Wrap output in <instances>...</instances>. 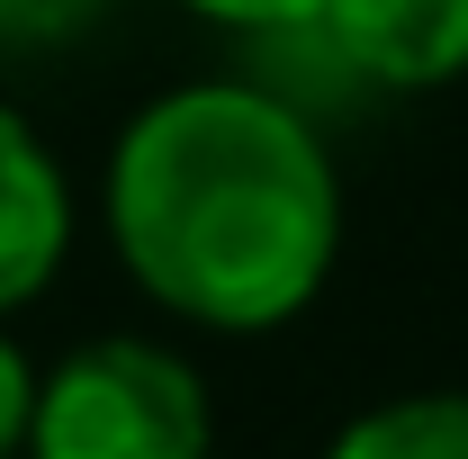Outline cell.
I'll list each match as a JSON object with an SVG mask.
<instances>
[{
	"mask_svg": "<svg viewBox=\"0 0 468 459\" xmlns=\"http://www.w3.org/2000/svg\"><path fill=\"white\" fill-rule=\"evenodd\" d=\"M109 243L126 280L198 334H280L343 252V180L297 100L180 81L109 154Z\"/></svg>",
	"mask_w": 468,
	"mask_h": 459,
	"instance_id": "obj_1",
	"label": "cell"
},
{
	"mask_svg": "<svg viewBox=\"0 0 468 459\" xmlns=\"http://www.w3.org/2000/svg\"><path fill=\"white\" fill-rule=\"evenodd\" d=\"M217 405L180 351L144 334H100L37 379L18 459H207Z\"/></svg>",
	"mask_w": 468,
	"mask_h": 459,
	"instance_id": "obj_2",
	"label": "cell"
},
{
	"mask_svg": "<svg viewBox=\"0 0 468 459\" xmlns=\"http://www.w3.org/2000/svg\"><path fill=\"white\" fill-rule=\"evenodd\" d=\"M297 27L378 91H441L468 72V0H315Z\"/></svg>",
	"mask_w": 468,
	"mask_h": 459,
	"instance_id": "obj_3",
	"label": "cell"
},
{
	"mask_svg": "<svg viewBox=\"0 0 468 459\" xmlns=\"http://www.w3.org/2000/svg\"><path fill=\"white\" fill-rule=\"evenodd\" d=\"M72 252V180L46 154V135L0 100V315L46 297Z\"/></svg>",
	"mask_w": 468,
	"mask_h": 459,
	"instance_id": "obj_4",
	"label": "cell"
},
{
	"mask_svg": "<svg viewBox=\"0 0 468 459\" xmlns=\"http://www.w3.org/2000/svg\"><path fill=\"white\" fill-rule=\"evenodd\" d=\"M324 459H468V397L432 388V397H388L351 414Z\"/></svg>",
	"mask_w": 468,
	"mask_h": 459,
	"instance_id": "obj_5",
	"label": "cell"
},
{
	"mask_svg": "<svg viewBox=\"0 0 468 459\" xmlns=\"http://www.w3.org/2000/svg\"><path fill=\"white\" fill-rule=\"evenodd\" d=\"M109 0H0V55H46V46H72Z\"/></svg>",
	"mask_w": 468,
	"mask_h": 459,
	"instance_id": "obj_6",
	"label": "cell"
},
{
	"mask_svg": "<svg viewBox=\"0 0 468 459\" xmlns=\"http://www.w3.org/2000/svg\"><path fill=\"white\" fill-rule=\"evenodd\" d=\"M27 414H37V369H27V351L0 334V459L27 451Z\"/></svg>",
	"mask_w": 468,
	"mask_h": 459,
	"instance_id": "obj_7",
	"label": "cell"
},
{
	"mask_svg": "<svg viewBox=\"0 0 468 459\" xmlns=\"http://www.w3.org/2000/svg\"><path fill=\"white\" fill-rule=\"evenodd\" d=\"M180 9H198V18H226V27H297L315 0H180Z\"/></svg>",
	"mask_w": 468,
	"mask_h": 459,
	"instance_id": "obj_8",
	"label": "cell"
}]
</instances>
